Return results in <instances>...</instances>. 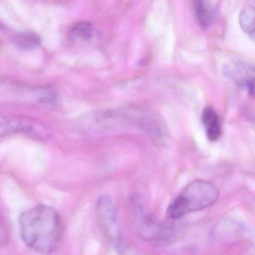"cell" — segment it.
<instances>
[{
  "label": "cell",
  "instance_id": "30bf717a",
  "mask_svg": "<svg viewBox=\"0 0 255 255\" xmlns=\"http://www.w3.org/2000/svg\"><path fill=\"white\" fill-rule=\"evenodd\" d=\"M12 42L18 49L31 50L38 46L40 38L34 33L20 32L16 33L12 37Z\"/></svg>",
  "mask_w": 255,
  "mask_h": 255
},
{
  "label": "cell",
  "instance_id": "277c9868",
  "mask_svg": "<svg viewBox=\"0 0 255 255\" xmlns=\"http://www.w3.org/2000/svg\"><path fill=\"white\" fill-rule=\"evenodd\" d=\"M1 134L20 133L37 139H47L50 132L43 124L25 117L2 115L0 122Z\"/></svg>",
  "mask_w": 255,
  "mask_h": 255
},
{
  "label": "cell",
  "instance_id": "8fae6325",
  "mask_svg": "<svg viewBox=\"0 0 255 255\" xmlns=\"http://www.w3.org/2000/svg\"><path fill=\"white\" fill-rule=\"evenodd\" d=\"M70 35L75 40L88 41L94 37V26L91 22L85 21L77 22L70 29Z\"/></svg>",
  "mask_w": 255,
  "mask_h": 255
},
{
  "label": "cell",
  "instance_id": "8992f818",
  "mask_svg": "<svg viewBox=\"0 0 255 255\" xmlns=\"http://www.w3.org/2000/svg\"><path fill=\"white\" fill-rule=\"evenodd\" d=\"M226 76L237 85L248 91L250 97H255V67L247 62L231 63L224 69Z\"/></svg>",
  "mask_w": 255,
  "mask_h": 255
},
{
  "label": "cell",
  "instance_id": "7a4b0ae2",
  "mask_svg": "<svg viewBox=\"0 0 255 255\" xmlns=\"http://www.w3.org/2000/svg\"><path fill=\"white\" fill-rule=\"evenodd\" d=\"M219 195L218 189L212 183L196 180L169 205L166 213L168 218L178 220L190 213L206 209L217 202Z\"/></svg>",
  "mask_w": 255,
  "mask_h": 255
},
{
  "label": "cell",
  "instance_id": "5b68a950",
  "mask_svg": "<svg viewBox=\"0 0 255 255\" xmlns=\"http://www.w3.org/2000/svg\"><path fill=\"white\" fill-rule=\"evenodd\" d=\"M134 226L142 238L151 242H165L172 236V230L167 226L157 223L142 211L136 212Z\"/></svg>",
  "mask_w": 255,
  "mask_h": 255
},
{
  "label": "cell",
  "instance_id": "52a82bcc",
  "mask_svg": "<svg viewBox=\"0 0 255 255\" xmlns=\"http://www.w3.org/2000/svg\"><path fill=\"white\" fill-rule=\"evenodd\" d=\"M202 120L208 139L211 141L217 140L221 136L222 126L217 112L212 107L205 108L202 112Z\"/></svg>",
  "mask_w": 255,
  "mask_h": 255
},
{
  "label": "cell",
  "instance_id": "9c48e42d",
  "mask_svg": "<svg viewBox=\"0 0 255 255\" xmlns=\"http://www.w3.org/2000/svg\"><path fill=\"white\" fill-rule=\"evenodd\" d=\"M239 24L243 31L253 37L255 34V7L248 5L241 10L239 15Z\"/></svg>",
  "mask_w": 255,
  "mask_h": 255
},
{
  "label": "cell",
  "instance_id": "3957f363",
  "mask_svg": "<svg viewBox=\"0 0 255 255\" xmlns=\"http://www.w3.org/2000/svg\"><path fill=\"white\" fill-rule=\"evenodd\" d=\"M96 213L99 224L105 236L116 247L121 246L122 239L118 215L112 199L107 196H101L97 201Z\"/></svg>",
  "mask_w": 255,
  "mask_h": 255
},
{
  "label": "cell",
  "instance_id": "6da1fadb",
  "mask_svg": "<svg viewBox=\"0 0 255 255\" xmlns=\"http://www.w3.org/2000/svg\"><path fill=\"white\" fill-rule=\"evenodd\" d=\"M19 231L23 244L40 255L57 250L62 236V226L56 211L47 205H37L19 217Z\"/></svg>",
  "mask_w": 255,
  "mask_h": 255
},
{
  "label": "cell",
  "instance_id": "ba28073f",
  "mask_svg": "<svg viewBox=\"0 0 255 255\" xmlns=\"http://www.w3.org/2000/svg\"><path fill=\"white\" fill-rule=\"evenodd\" d=\"M195 15L203 28H208L214 20V11L208 0H193Z\"/></svg>",
  "mask_w": 255,
  "mask_h": 255
},
{
  "label": "cell",
  "instance_id": "7c38bea8",
  "mask_svg": "<svg viewBox=\"0 0 255 255\" xmlns=\"http://www.w3.org/2000/svg\"><path fill=\"white\" fill-rule=\"evenodd\" d=\"M253 38H254V39H255V35H254V36H253Z\"/></svg>",
  "mask_w": 255,
  "mask_h": 255
}]
</instances>
